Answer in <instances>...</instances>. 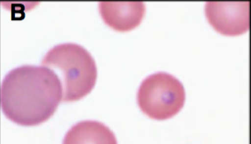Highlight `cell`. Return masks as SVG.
Segmentation results:
<instances>
[{
	"instance_id": "5",
	"label": "cell",
	"mask_w": 251,
	"mask_h": 144,
	"mask_svg": "<svg viewBox=\"0 0 251 144\" xmlns=\"http://www.w3.org/2000/svg\"><path fill=\"white\" fill-rule=\"evenodd\" d=\"M102 20L117 32H128L137 27L145 15L143 2H100Z\"/></svg>"
},
{
	"instance_id": "2",
	"label": "cell",
	"mask_w": 251,
	"mask_h": 144,
	"mask_svg": "<svg viewBox=\"0 0 251 144\" xmlns=\"http://www.w3.org/2000/svg\"><path fill=\"white\" fill-rule=\"evenodd\" d=\"M42 66L62 76L63 101L79 100L94 88L97 66L92 55L75 43H63L48 51Z\"/></svg>"
},
{
	"instance_id": "6",
	"label": "cell",
	"mask_w": 251,
	"mask_h": 144,
	"mask_svg": "<svg viewBox=\"0 0 251 144\" xmlns=\"http://www.w3.org/2000/svg\"><path fill=\"white\" fill-rule=\"evenodd\" d=\"M63 144H118L113 132L103 123L84 120L76 123L64 136Z\"/></svg>"
},
{
	"instance_id": "4",
	"label": "cell",
	"mask_w": 251,
	"mask_h": 144,
	"mask_svg": "<svg viewBox=\"0 0 251 144\" xmlns=\"http://www.w3.org/2000/svg\"><path fill=\"white\" fill-rule=\"evenodd\" d=\"M205 13L210 25L223 35L236 36L250 29L251 3L248 1L207 2Z\"/></svg>"
},
{
	"instance_id": "3",
	"label": "cell",
	"mask_w": 251,
	"mask_h": 144,
	"mask_svg": "<svg viewBox=\"0 0 251 144\" xmlns=\"http://www.w3.org/2000/svg\"><path fill=\"white\" fill-rule=\"evenodd\" d=\"M185 102L184 85L175 76L157 72L146 77L139 87L137 103L151 119L164 120L177 115Z\"/></svg>"
},
{
	"instance_id": "1",
	"label": "cell",
	"mask_w": 251,
	"mask_h": 144,
	"mask_svg": "<svg viewBox=\"0 0 251 144\" xmlns=\"http://www.w3.org/2000/svg\"><path fill=\"white\" fill-rule=\"evenodd\" d=\"M62 81L44 66L13 69L1 84L4 115L21 126H37L50 119L63 99Z\"/></svg>"
}]
</instances>
